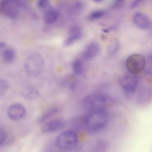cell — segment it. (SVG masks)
<instances>
[{
	"instance_id": "1",
	"label": "cell",
	"mask_w": 152,
	"mask_h": 152,
	"mask_svg": "<svg viewBox=\"0 0 152 152\" xmlns=\"http://www.w3.org/2000/svg\"><path fill=\"white\" fill-rule=\"evenodd\" d=\"M108 121L106 110L88 112L82 115V129L91 134L97 133L106 127Z\"/></svg>"
},
{
	"instance_id": "2",
	"label": "cell",
	"mask_w": 152,
	"mask_h": 152,
	"mask_svg": "<svg viewBox=\"0 0 152 152\" xmlns=\"http://www.w3.org/2000/svg\"><path fill=\"white\" fill-rule=\"evenodd\" d=\"M108 99L105 95L94 93L86 96L83 100V104L88 112L106 110Z\"/></svg>"
},
{
	"instance_id": "3",
	"label": "cell",
	"mask_w": 152,
	"mask_h": 152,
	"mask_svg": "<svg viewBox=\"0 0 152 152\" xmlns=\"http://www.w3.org/2000/svg\"><path fill=\"white\" fill-rule=\"evenodd\" d=\"M76 133L73 130L63 132L56 137L55 144L58 149L63 150H70L75 148L78 143Z\"/></svg>"
},
{
	"instance_id": "4",
	"label": "cell",
	"mask_w": 152,
	"mask_h": 152,
	"mask_svg": "<svg viewBox=\"0 0 152 152\" xmlns=\"http://www.w3.org/2000/svg\"><path fill=\"white\" fill-rule=\"evenodd\" d=\"M44 65L42 56L37 53L30 55L26 59L24 67L27 73L32 77L36 76L42 72Z\"/></svg>"
},
{
	"instance_id": "5",
	"label": "cell",
	"mask_w": 152,
	"mask_h": 152,
	"mask_svg": "<svg viewBox=\"0 0 152 152\" xmlns=\"http://www.w3.org/2000/svg\"><path fill=\"white\" fill-rule=\"evenodd\" d=\"M22 5L21 0H1L0 12L11 18L18 15Z\"/></svg>"
},
{
	"instance_id": "6",
	"label": "cell",
	"mask_w": 152,
	"mask_h": 152,
	"mask_svg": "<svg viewBox=\"0 0 152 152\" xmlns=\"http://www.w3.org/2000/svg\"><path fill=\"white\" fill-rule=\"evenodd\" d=\"M146 63L145 59L143 56L139 54H134L128 57L126 65L129 72L135 75L143 71L145 67Z\"/></svg>"
},
{
	"instance_id": "7",
	"label": "cell",
	"mask_w": 152,
	"mask_h": 152,
	"mask_svg": "<svg viewBox=\"0 0 152 152\" xmlns=\"http://www.w3.org/2000/svg\"><path fill=\"white\" fill-rule=\"evenodd\" d=\"M138 83V78L135 74L131 73L125 74L119 80L121 88L126 94L131 95L136 91Z\"/></svg>"
},
{
	"instance_id": "8",
	"label": "cell",
	"mask_w": 152,
	"mask_h": 152,
	"mask_svg": "<svg viewBox=\"0 0 152 152\" xmlns=\"http://www.w3.org/2000/svg\"><path fill=\"white\" fill-rule=\"evenodd\" d=\"M26 113L24 106L20 103L11 105L8 109L7 114L9 118L13 120H18L23 118Z\"/></svg>"
},
{
	"instance_id": "9",
	"label": "cell",
	"mask_w": 152,
	"mask_h": 152,
	"mask_svg": "<svg viewBox=\"0 0 152 152\" xmlns=\"http://www.w3.org/2000/svg\"><path fill=\"white\" fill-rule=\"evenodd\" d=\"M65 124L64 121L61 119H53L45 123L41 128V131L44 133L55 132L62 128Z\"/></svg>"
},
{
	"instance_id": "10",
	"label": "cell",
	"mask_w": 152,
	"mask_h": 152,
	"mask_svg": "<svg viewBox=\"0 0 152 152\" xmlns=\"http://www.w3.org/2000/svg\"><path fill=\"white\" fill-rule=\"evenodd\" d=\"M133 20L135 25L139 28L142 29L149 28L151 25L149 18L145 14L137 12L134 15Z\"/></svg>"
},
{
	"instance_id": "11",
	"label": "cell",
	"mask_w": 152,
	"mask_h": 152,
	"mask_svg": "<svg viewBox=\"0 0 152 152\" xmlns=\"http://www.w3.org/2000/svg\"><path fill=\"white\" fill-rule=\"evenodd\" d=\"M100 50L99 45L97 43L91 42L86 48L83 53V57L87 60H91L98 55Z\"/></svg>"
},
{
	"instance_id": "12",
	"label": "cell",
	"mask_w": 152,
	"mask_h": 152,
	"mask_svg": "<svg viewBox=\"0 0 152 152\" xmlns=\"http://www.w3.org/2000/svg\"><path fill=\"white\" fill-rule=\"evenodd\" d=\"M82 35L81 30L78 26H72L70 29L69 37L65 42V45L68 46L72 44L80 39Z\"/></svg>"
},
{
	"instance_id": "13",
	"label": "cell",
	"mask_w": 152,
	"mask_h": 152,
	"mask_svg": "<svg viewBox=\"0 0 152 152\" xmlns=\"http://www.w3.org/2000/svg\"><path fill=\"white\" fill-rule=\"evenodd\" d=\"M46 9L43 16L44 21L48 23H55L57 20L58 17L57 12L50 6Z\"/></svg>"
},
{
	"instance_id": "14",
	"label": "cell",
	"mask_w": 152,
	"mask_h": 152,
	"mask_svg": "<svg viewBox=\"0 0 152 152\" xmlns=\"http://www.w3.org/2000/svg\"><path fill=\"white\" fill-rule=\"evenodd\" d=\"M23 96L29 100H34L39 96V92L35 89L31 88H27L24 89L22 92Z\"/></svg>"
},
{
	"instance_id": "15",
	"label": "cell",
	"mask_w": 152,
	"mask_h": 152,
	"mask_svg": "<svg viewBox=\"0 0 152 152\" xmlns=\"http://www.w3.org/2000/svg\"><path fill=\"white\" fill-rule=\"evenodd\" d=\"M57 112V109L56 107L49 108L44 112L38 119V121L42 122L55 115Z\"/></svg>"
},
{
	"instance_id": "16",
	"label": "cell",
	"mask_w": 152,
	"mask_h": 152,
	"mask_svg": "<svg viewBox=\"0 0 152 152\" xmlns=\"http://www.w3.org/2000/svg\"><path fill=\"white\" fill-rule=\"evenodd\" d=\"M15 56V52L11 49H6L4 50L1 53L3 60L7 63H9L12 61Z\"/></svg>"
},
{
	"instance_id": "17",
	"label": "cell",
	"mask_w": 152,
	"mask_h": 152,
	"mask_svg": "<svg viewBox=\"0 0 152 152\" xmlns=\"http://www.w3.org/2000/svg\"><path fill=\"white\" fill-rule=\"evenodd\" d=\"M72 68L74 72L77 75L81 74L83 71V66L79 59L75 60L72 63Z\"/></svg>"
},
{
	"instance_id": "18",
	"label": "cell",
	"mask_w": 152,
	"mask_h": 152,
	"mask_svg": "<svg viewBox=\"0 0 152 152\" xmlns=\"http://www.w3.org/2000/svg\"><path fill=\"white\" fill-rule=\"evenodd\" d=\"M9 87V84L6 80L0 79V97L5 94Z\"/></svg>"
},
{
	"instance_id": "19",
	"label": "cell",
	"mask_w": 152,
	"mask_h": 152,
	"mask_svg": "<svg viewBox=\"0 0 152 152\" xmlns=\"http://www.w3.org/2000/svg\"><path fill=\"white\" fill-rule=\"evenodd\" d=\"M107 147V143L105 141L100 140L96 142V151H102V150L105 149Z\"/></svg>"
},
{
	"instance_id": "20",
	"label": "cell",
	"mask_w": 152,
	"mask_h": 152,
	"mask_svg": "<svg viewBox=\"0 0 152 152\" xmlns=\"http://www.w3.org/2000/svg\"><path fill=\"white\" fill-rule=\"evenodd\" d=\"M104 12L102 10H97L92 12L90 15V18L92 19H97L102 17Z\"/></svg>"
},
{
	"instance_id": "21",
	"label": "cell",
	"mask_w": 152,
	"mask_h": 152,
	"mask_svg": "<svg viewBox=\"0 0 152 152\" xmlns=\"http://www.w3.org/2000/svg\"><path fill=\"white\" fill-rule=\"evenodd\" d=\"M49 0H38L37 6L40 9H46L49 7Z\"/></svg>"
},
{
	"instance_id": "22",
	"label": "cell",
	"mask_w": 152,
	"mask_h": 152,
	"mask_svg": "<svg viewBox=\"0 0 152 152\" xmlns=\"http://www.w3.org/2000/svg\"><path fill=\"white\" fill-rule=\"evenodd\" d=\"M6 139V134L4 129L0 128V146L3 145Z\"/></svg>"
},
{
	"instance_id": "23",
	"label": "cell",
	"mask_w": 152,
	"mask_h": 152,
	"mask_svg": "<svg viewBox=\"0 0 152 152\" xmlns=\"http://www.w3.org/2000/svg\"><path fill=\"white\" fill-rule=\"evenodd\" d=\"M145 0H135L132 3L131 8L134 9L140 3Z\"/></svg>"
},
{
	"instance_id": "24",
	"label": "cell",
	"mask_w": 152,
	"mask_h": 152,
	"mask_svg": "<svg viewBox=\"0 0 152 152\" xmlns=\"http://www.w3.org/2000/svg\"><path fill=\"white\" fill-rule=\"evenodd\" d=\"M94 1H95L96 2H100L102 1V0H93Z\"/></svg>"
},
{
	"instance_id": "25",
	"label": "cell",
	"mask_w": 152,
	"mask_h": 152,
	"mask_svg": "<svg viewBox=\"0 0 152 152\" xmlns=\"http://www.w3.org/2000/svg\"><path fill=\"white\" fill-rule=\"evenodd\" d=\"M117 0L119 1H121L123 0Z\"/></svg>"
}]
</instances>
